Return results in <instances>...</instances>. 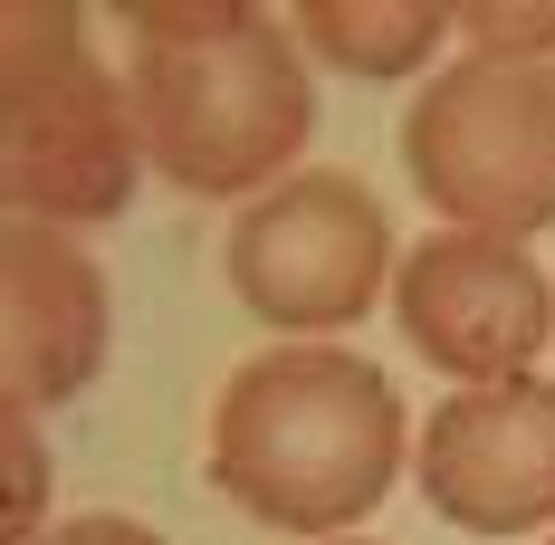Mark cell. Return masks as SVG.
Listing matches in <instances>:
<instances>
[{
  "mask_svg": "<svg viewBox=\"0 0 555 545\" xmlns=\"http://www.w3.org/2000/svg\"><path fill=\"white\" fill-rule=\"evenodd\" d=\"M125 96H134V134L154 172L202 202L259 192L317 134V77L297 29L240 0H134Z\"/></svg>",
  "mask_w": 555,
  "mask_h": 545,
  "instance_id": "cell-1",
  "label": "cell"
},
{
  "mask_svg": "<svg viewBox=\"0 0 555 545\" xmlns=\"http://www.w3.org/2000/svg\"><path fill=\"white\" fill-rule=\"evenodd\" d=\"M402 392L345 345H269L211 402V489L278 536H345L402 479Z\"/></svg>",
  "mask_w": 555,
  "mask_h": 545,
  "instance_id": "cell-2",
  "label": "cell"
},
{
  "mask_svg": "<svg viewBox=\"0 0 555 545\" xmlns=\"http://www.w3.org/2000/svg\"><path fill=\"white\" fill-rule=\"evenodd\" d=\"M0 164H10V220H115L134 202V96L87 49V10L20 0L0 20Z\"/></svg>",
  "mask_w": 555,
  "mask_h": 545,
  "instance_id": "cell-3",
  "label": "cell"
},
{
  "mask_svg": "<svg viewBox=\"0 0 555 545\" xmlns=\"http://www.w3.org/2000/svg\"><path fill=\"white\" fill-rule=\"evenodd\" d=\"M412 192L450 211V230L527 239L555 220V67L450 57L402 115Z\"/></svg>",
  "mask_w": 555,
  "mask_h": 545,
  "instance_id": "cell-4",
  "label": "cell"
},
{
  "mask_svg": "<svg viewBox=\"0 0 555 545\" xmlns=\"http://www.w3.org/2000/svg\"><path fill=\"white\" fill-rule=\"evenodd\" d=\"M392 220L354 172H297L230 220V287L259 326L335 335L384 307Z\"/></svg>",
  "mask_w": 555,
  "mask_h": 545,
  "instance_id": "cell-5",
  "label": "cell"
},
{
  "mask_svg": "<svg viewBox=\"0 0 555 545\" xmlns=\"http://www.w3.org/2000/svg\"><path fill=\"white\" fill-rule=\"evenodd\" d=\"M392 316L412 354L450 382H517L555 335V287L527 259V239L489 230H441L392 277Z\"/></svg>",
  "mask_w": 555,
  "mask_h": 545,
  "instance_id": "cell-6",
  "label": "cell"
},
{
  "mask_svg": "<svg viewBox=\"0 0 555 545\" xmlns=\"http://www.w3.org/2000/svg\"><path fill=\"white\" fill-rule=\"evenodd\" d=\"M412 479L431 497V517L469 536H527L555 527V382H469L412 440Z\"/></svg>",
  "mask_w": 555,
  "mask_h": 545,
  "instance_id": "cell-7",
  "label": "cell"
},
{
  "mask_svg": "<svg viewBox=\"0 0 555 545\" xmlns=\"http://www.w3.org/2000/svg\"><path fill=\"white\" fill-rule=\"evenodd\" d=\"M0 316H10V402L20 412H49V402H77L96 364H106V269L49 230V220H10L0 239Z\"/></svg>",
  "mask_w": 555,
  "mask_h": 545,
  "instance_id": "cell-8",
  "label": "cell"
},
{
  "mask_svg": "<svg viewBox=\"0 0 555 545\" xmlns=\"http://www.w3.org/2000/svg\"><path fill=\"white\" fill-rule=\"evenodd\" d=\"M287 29L307 57H335L354 77H412L450 39V10L441 0H307L287 10Z\"/></svg>",
  "mask_w": 555,
  "mask_h": 545,
  "instance_id": "cell-9",
  "label": "cell"
},
{
  "mask_svg": "<svg viewBox=\"0 0 555 545\" xmlns=\"http://www.w3.org/2000/svg\"><path fill=\"white\" fill-rule=\"evenodd\" d=\"M450 29L499 67H546L555 57V0H460Z\"/></svg>",
  "mask_w": 555,
  "mask_h": 545,
  "instance_id": "cell-10",
  "label": "cell"
},
{
  "mask_svg": "<svg viewBox=\"0 0 555 545\" xmlns=\"http://www.w3.org/2000/svg\"><path fill=\"white\" fill-rule=\"evenodd\" d=\"M10 545H29V527H39V497H49V459H39V431H29V412L10 402Z\"/></svg>",
  "mask_w": 555,
  "mask_h": 545,
  "instance_id": "cell-11",
  "label": "cell"
},
{
  "mask_svg": "<svg viewBox=\"0 0 555 545\" xmlns=\"http://www.w3.org/2000/svg\"><path fill=\"white\" fill-rule=\"evenodd\" d=\"M29 545H164V536L144 517H106L96 507V517H67V527H49V536H29Z\"/></svg>",
  "mask_w": 555,
  "mask_h": 545,
  "instance_id": "cell-12",
  "label": "cell"
},
{
  "mask_svg": "<svg viewBox=\"0 0 555 545\" xmlns=\"http://www.w3.org/2000/svg\"><path fill=\"white\" fill-rule=\"evenodd\" d=\"M335 545H374V536H335Z\"/></svg>",
  "mask_w": 555,
  "mask_h": 545,
  "instance_id": "cell-13",
  "label": "cell"
},
{
  "mask_svg": "<svg viewBox=\"0 0 555 545\" xmlns=\"http://www.w3.org/2000/svg\"><path fill=\"white\" fill-rule=\"evenodd\" d=\"M546 545H555V536H546Z\"/></svg>",
  "mask_w": 555,
  "mask_h": 545,
  "instance_id": "cell-14",
  "label": "cell"
}]
</instances>
